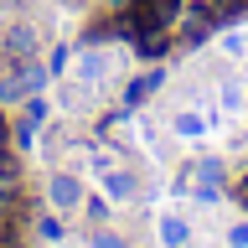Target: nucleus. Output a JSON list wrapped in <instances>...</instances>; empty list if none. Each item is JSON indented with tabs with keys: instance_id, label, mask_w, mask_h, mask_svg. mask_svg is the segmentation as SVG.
Here are the masks:
<instances>
[{
	"instance_id": "9b49d317",
	"label": "nucleus",
	"mask_w": 248,
	"mask_h": 248,
	"mask_svg": "<svg viewBox=\"0 0 248 248\" xmlns=\"http://www.w3.org/2000/svg\"><path fill=\"white\" fill-rule=\"evenodd\" d=\"M42 238H52V243L62 238V222H57V217H42Z\"/></svg>"
},
{
	"instance_id": "f257e3e1",
	"label": "nucleus",
	"mask_w": 248,
	"mask_h": 248,
	"mask_svg": "<svg viewBox=\"0 0 248 248\" xmlns=\"http://www.w3.org/2000/svg\"><path fill=\"white\" fill-rule=\"evenodd\" d=\"M46 83V62H5V73H0V104H16V98H26Z\"/></svg>"
},
{
	"instance_id": "f3484780",
	"label": "nucleus",
	"mask_w": 248,
	"mask_h": 248,
	"mask_svg": "<svg viewBox=\"0 0 248 248\" xmlns=\"http://www.w3.org/2000/svg\"><path fill=\"white\" fill-rule=\"evenodd\" d=\"M0 140H5V114H0Z\"/></svg>"
},
{
	"instance_id": "9d476101",
	"label": "nucleus",
	"mask_w": 248,
	"mask_h": 248,
	"mask_svg": "<svg viewBox=\"0 0 248 248\" xmlns=\"http://www.w3.org/2000/svg\"><path fill=\"white\" fill-rule=\"evenodd\" d=\"M26 119H31V124L46 119V98H42V93H31V98H26Z\"/></svg>"
},
{
	"instance_id": "f03ea898",
	"label": "nucleus",
	"mask_w": 248,
	"mask_h": 248,
	"mask_svg": "<svg viewBox=\"0 0 248 248\" xmlns=\"http://www.w3.org/2000/svg\"><path fill=\"white\" fill-rule=\"evenodd\" d=\"M36 46H42V36H36V26H31V21H16V26L0 36L5 62H31V57H36Z\"/></svg>"
},
{
	"instance_id": "7ed1b4c3",
	"label": "nucleus",
	"mask_w": 248,
	"mask_h": 248,
	"mask_svg": "<svg viewBox=\"0 0 248 248\" xmlns=\"http://www.w3.org/2000/svg\"><path fill=\"white\" fill-rule=\"evenodd\" d=\"M46 197H52L57 212H73V207H83V181L78 176H52L46 181Z\"/></svg>"
},
{
	"instance_id": "dca6fc26",
	"label": "nucleus",
	"mask_w": 248,
	"mask_h": 248,
	"mask_svg": "<svg viewBox=\"0 0 248 248\" xmlns=\"http://www.w3.org/2000/svg\"><path fill=\"white\" fill-rule=\"evenodd\" d=\"M238 197H243V207H248V181H243V186H238Z\"/></svg>"
},
{
	"instance_id": "2eb2a0df",
	"label": "nucleus",
	"mask_w": 248,
	"mask_h": 248,
	"mask_svg": "<svg viewBox=\"0 0 248 248\" xmlns=\"http://www.w3.org/2000/svg\"><path fill=\"white\" fill-rule=\"evenodd\" d=\"M176 124H181V135H197V129H202V119H197V114H181Z\"/></svg>"
},
{
	"instance_id": "423d86ee",
	"label": "nucleus",
	"mask_w": 248,
	"mask_h": 248,
	"mask_svg": "<svg viewBox=\"0 0 248 248\" xmlns=\"http://www.w3.org/2000/svg\"><path fill=\"white\" fill-rule=\"evenodd\" d=\"M186 238H191V228L181 217H160V243L166 248H186Z\"/></svg>"
},
{
	"instance_id": "20e7f679",
	"label": "nucleus",
	"mask_w": 248,
	"mask_h": 248,
	"mask_svg": "<svg viewBox=\"0 0 248 248\" xmlns=\"http://www.w3.org/2000/svg\"><path fill=\"white\" fill-rule=\"evenodd\" d=\"M16 191H21V160H16V150L0 145V207H11Z\"/></svg>"
},
{
	"instance_id": "39448f33",
	"label": "nucleus",
	"mask_w": 248,
	"mask_h": 248,
	"mask_svg": "<svg viewBox=\"0 0 248 248\" xmlns=\"http://www.w3.org/2000/svg\"><path fill=\"white\" fill-rule=\"evenodd\" d=\"M160 83H166V73H145V78H135V83L124 88V108H129V104H140L145 93H155V88H160Z\"/></svg>"
},
{
	"instance_id": "f8f14e48",
	"label": "nucleus",
	"mask_w": 248,
	"mask_h": 248,
	"mask_svg": "<svg viewBox=\"0 0 248 248\" xmlns=\"http://www.w3.org/2000/svg\"><path fill=\"white\" fill-rule=\"evenodd\" d=\"M93 248H124V238H119V232H98V238H93Z\"/></svg>"
},
{
	"instance_id": "0eeeda50",
	"label": "nucleus",
	"mask_w": 248,
	"mask_h": 248,
	"mask_svg": "<svg viewBox=\"0 0 248 248\" xmlns=\"http://www.w3.org/2000/svg\"><path fill=\"white\" fill-rule=\"evenodd\" d=\"M197 181H202V197H217V186H222V160H202Z\"/></svg>"
},
{
	"instance_id": "4468645a",
	"label": "nucleus",
	"mask_w": 248,
	"mask_h": 248,
	"mask_svg": "<svg viewBox=\"0 0 248 248\" xmlns=\"http://www.w3.org/2000/svg\"><path fill=\"white\" fill-rule=\"evenodd\" d=\"M78 78H98V57H83V62H78Z\"/></svg>"
},
{
	"instance_id": "6e6552de",
	"label": "nucleus",
	"mask_w": 248,
	"mask_h": 248,
	"mask_svg": "<svg viewBox=\"0 0 248 248\" xmlns=\"http://www.w3.org/2000/svg\"><path fill=\"white\" fill-rule=\"evenodd\" d=\"M108 197H114V202H129V197H135V176H129V170H108Z\"/></svg>"
},
{
	"instance_id": "1a4fd4ad",
	"label": "nucleus",
	"mask_w": 248,
	"mask_h": 248,
	"mask_svg": "<svg viewBox=\"0 0 248 248\" xmlns=\"http://www.w3.org/2000/svg\"><path fill=\"white\" fill-rule=\"evenodd\" d=\"M243 5H248V0H207V11H212L217 21H228V16H232V11H243Z\"/></svg>"
},
{
	"instance_id": "ddd939ff",
	"label": "nucleus",
	"mask_w": 248,
	"mask_h": 248,
	"mask_svg": "<svg viewBox=\"0 0 248 248\" xmlns=\"http://www.w3.org/2000/svg\"><path fill=\"white\" fill-rule=\"evenodd\" d=\"M228 243H232V248H248V222H238V228L228 232Z\"/></svg>"
}]
</instances>
